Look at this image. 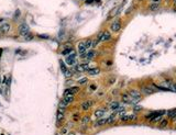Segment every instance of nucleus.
Wrapping results in <instances>:
<instances>
[{"instance_id":"32","label":"nucleus","mask_w":176,"mask_h":135,"mask_svg":"<svg viewBox=\"0 0 176 135\" xmlns=\"http://www.w3.org/2000/svg\"><path fill=\"white\" fill-rule=\"evenodd\" d=\"M19 16H20V10H17V11L14 12V16H13V18H14V19H17V18L19 17Z\"/></svg>"},{"instance_id":"23","label":"nucleus","mask_w":176,"mask_h":135,"mask_svg":"<svg viewBox=\"0 0 176 135\" xmlns=\"http://www.w3.org/2000/svg\"><path fill=\"white\" fill-rule=\"evenodd\" d=\"M85 45L87 47V50L88 48H93V47H94V41H93V40H87V41L85 42Z\"/></svg>"},{"instance_id":"10","label":"nucleus","mask_w":176,"mask_h":135,"mask_svg":"<svg viewBox=\"0 0 176 135\" xmlns=\"http://www.w3.org/2000/svg\"><path fill=\"white\" fill-rule=\"evenodd\" d=\"M129 93L132 96V98L135 100V101H140L141 100V94H140V92L139 91H137V90H134V89H132V90H130L129 91Z\"/></svg>"},{"instance_id":"40","label":"nucleus","mask_w":176,"mask_h":135,"mask_svg":"<svg viewBox=\"0 0 176 135\" xmlns=\"http://www.w3.org/2000/svg\"><path fill=\"white\" fill-rule=\"evenodd\" d=\"M174 2H175V3H176V0H174Z\"/></svg>"},{"instance_id":"4","label":"nucleus","mask_w":176,"mask_h":135,"mask_svg":"<svg viewBox=\"0 0 176 135\" xmlns=\"http://www.w3.org/2000/svg\"><path fill=\"white\" fill-rule=\"evenodd\" d=\"M86 53H87V47L85 45V42H80L78 44V54L82 57H85Z\"/></svg>"},{"instance_id":"33","label":"nucleus","mask_w":176,"mask_h":135,"mask_svg":"<svg viewBox=\"0 0 176 135\" xmlns=\"http://www.w3.org/2000/svg\"><path fill=\"white\" fill-rule=\"evenodd\" d=\"M38 36L41 39H49V35H46V34H39Z\"/></svg>"},{"instance_id":"7","label":"nucleus","mask_w":176,"mask_h":135,"mask_svg":"<svg viewBox=\"0 0 176 135\" xmlns=\"http://www.w3.org/2000/svg\"><path fill=\"white\" fill-rule=\"evenodd\" d=\"M121 28H122V24H121V21L120 20L115 21V22L111 24V27H110L111 31H113V32H119L121 30Z\"/></svg>"},{"instance_id":"13","label":"nucleus","mask_w":176,"mask_h":135,"mask_svg":"<svg viewBox=\"0 0 176 135\" xmlns=\"http://www.w3.org/2000/svg\"><path fill=\"white\" fill-rule=\"evenodd\" d=\"M106 111H107V109H98L95 112V116L96 118H102L105 114H106Z\"/></svg>"},{"instance_id":"12","label":"nucleus","mask_w":176,"mask_h":135,"mask_svg":"<svg viewBox=\"0 0 176 135\" xmlns=\"http://www.w3.org/2000/svg\"><path fill=\"white\" fill-rule=\"evenodd\" d=\"M10 31V24L9 23H2L0 25V32L2 33H8Z\"/></svg>"},{"instance_id":"25","label":"nucleus","mask_w":176,"mask_h":135,"mask_svg":"<svg viewBox=\"0 0 176 135\" xmlns=\"http://www.w3.org/2000/svg\"><path fill=\"white\" fill-rule=\"evenodd\" d=\"M160 8V6H159V3H153V5H151L149 7V9L151 10V11H156L157 9Z\"/></svg>"},{"instance_id":"14","label":"nucleus","mask_w":176,"mask_h":135,"mask_svg":"<svg viewBox=\"0 0 176 135\" xmlns=\"http://www.w3.org/2000/svg\"><path fill=\"white\" fill-rule=\"evenodd\" d=\"M96 56V51H89V52H87L86 53V55H85V57L84 58H86V59H88V60H90V59H93V58Z\"/></svg>"},{"instance_id":"30","label":"nucleus","mask_w":176,"mask_h":135,"mask_svg":"<svg viewBox=\"0 0 176 135\" xmlns=\"http://www.w3.org/2000/svg\"><path fill=\"white\" fill-rule=\"evenodd\" d=\"M87 81H88V79H87L86 77H84V78H82V79L78 80V83H80V85H84V83H86Z\"/></svg>"},{"instance_id":"11","label":"nucleus","mask_w":176,"mask_h":135,"mask_svg":"<svg viewBox=\"0 0 176 135\" xmlns=\"http://www.w3.org/2000/svg\"><path fill=\"white\" fill-rule=\"evenodd\" d=\"M141 91L144 94H152V93H154V90L152 87H149V86H143L142 88H141Z\"/></svg>"},{"instance_id":"19","label":"nucleus","mask_w":176,"mask_h":135,"mask_svg":"<svg viewBox=\"0 0 176 135\" xmlns=\"http://www.w3.org/2000/svg\"><path fill=\"white\" fill-rule=\"evenodd\" d=\"M167 116L170 119H175L176 118V109H173V110H170V111H167Z\"/></svg>"},{"instance_id":"17","label":"nucleus","mask_w":176,"mask_h":135,"mask_svg":"<svg viewBox=\"0 0 176 135\" xmlns=\"http://www.w3.org/2000/svg\"><path fill=\"white\" fill-rule=\"evenodd\" d=\"M121 105H120V103L118 101H113V102H111L110 103V105H109V109H112V110H117L118 108H120Z\"/></svg>"},{"instance_id":"31","label":"nucleus","mask_w":176,"mask_h":135,"mask_svg":"<svg viewBox=\"0 0 176 135\" xmlns=\"http://www.w3.org/2000/svg\"><path fill=\"white\" fill-rule=\"evenodd\" d=\"M97 89V86L96 85H90L89 86V90L90 91H94V90H96Z\"/></svg>"},{"instance_id":"16","label":"nucleus","mask_w":176,"mask_h":135,"mask_svg":"<svg viewBox=\"0 0 176 135\" xmlns=\"http://www.w3.org/2000/svg\"><path fill=\"white\" fill-rule=\"evenodd\" d=\"M99 72H100V68H98V67H95V68H89V70H88V74H89L90 76L98 75Z\"/></svg>"},{"instance_id":"41","label":"nucleus","mask_w":176,"mask_h":135,"mask_svg":"<svg viewBox=\"0 0 176 135\" xmlns=\"http://www.w3.org/2000/svg\"><path fill=\"white\" fill-rule=\"evenodd\" d=\"M139 1H142V0H139Z\"/></svg>"},{"instance_id":"22","label":"nucleus","mask_w":176,"mask_h":135,"mask_svg":"<svg viewBox=\"0 0 176 135\" xmlns=\"http://www.w3.org/2000/svg\"><path fill=\"white\" fill-rule=\"evenodd\" d=\"M116 121V113H112L110 116H108L107 119V124H112L113 122Z\"/></svg>"},{"instance_id":"21","label":"nucleus","mask_w":176,"mask_h":135,"mask_svg":"<svg viewBox=\"0 0 176 135\" xmlns=\"http://www.w3.org/2000/svg\"><path fill=\"white\" fill-rule=\"evenodd\" d=\"M105 124H107V119H100V120H98V121L96 122V124H95V126H102V125H105Z\"/></svg>"},{"instance_id":"29","label":"nucleus","mask_w":176,"mask_h":135,"mask_svg":"<svg viewBox=\"0 0 176 135\" xmlns=\"http://www.w3.org/2000/svg\"><path fill=\"white\" fill-rule=\"evenodd\" d=\"M67 105H68V103H67V102H65L64 100H62V101L60 102V108H63V109H65L66 107H67Z\"/></svg>"},{"instance_id":"5","label":"nucleus","mask_w":176,"mask_h":135,"mask_svg":"<svg viewBox=\"0 0 176 135\" xmlns=\"http://www.w3.org/2000/svg\"><path fill=\"white\" fill-rule=\"evenodd\" d=\"M138 116L135 114H124L123 116H121L120 120L122 122H131V121H134V120H137Z\"/></svg>"},{"instance_id":"6","label":"nucleus","mask_w":176,"mask_h":135,"mask_svg":"<svg viewBox=\"0 0 176 135\" xmlns=\"http://www.w3.org/2000/svg\"><path fill=\"white\" fill-rule=\"evenodd\" d=\"M75 70H76V71H79V72L88 71V70H89V65H88L87 63H85V64H79V65H76Z\"/></svg>"},{"instance_id":"2","label":"nucleus","mask_w":176,"mask_h":135,"mask_svg":"<svg viewBox=\"0 0 176 135\" xmlns=\"http://www.w3.org/2000/svg\"><path fill=\"white\" fill-rule=\"evenodd\" d=\"M19 32H20V35L21 36H24L30 33V28H29V25L27 23H23L20 25V29H19Z\"/></svg>"},{"instance_id":"28","label":"nucleus","mask_w":176,"mask_h":135,"mask_svg":"<svg viewBox=\"0 0 176 135\" xmlns=\"http://www.w3.org/2000/svg\"><path fill=\"white\" fill-rule=\"evenodd\" d=\"M33 38H34V35H33L32 33H29V34H27V35L24 36V39L27 40V41H31V40H32Z\"/></svg>"},{"instance_id":"3","label":"nucleus","mask_w":176,"mask_h":135,"mask_svg":"<svg viewBox=\"0 0 176 135\" xmlns=\"http://www.w3.org/2000/svg\"><path fill=\"white\" fill-rule=\"evenodd\" d=\"M164 113H166V111H164V110H162V111H155V112H151V113H149V114H146L144 118L148 119L149 121H151L152 119L156 118L157 115H164Z\"/></svg>"},{"instance_id":"37","label":"nucleus","mask_w":176,"mask_h":135,"mask_svg":"<svg viewBox=\"0 0 176 135\" xmlns=\"http://www.w3.org/2000/svg\"><path fill=\"white\" fill-rule=\"evenodd\" d=\"M159 1H160V0H152L153 3H159Z\"/></svg>"},{"instance_id":"39","label":"nucleus","mask_w":176,"mask_h":135,"mask_svg":"<svg viewBox=\"0 0 176 135\" xmlns=\"http://www.w3.org/2000/svg\"><path fill=\"white\" fill-rule=\"evenodd\" d=\"M68 135H75V133H69Z\"/></svg>"},{"instance_id":"24","label":"nucleus","mask_w":176,"mask_h":135,"mask_svg":"<svg viewBox=\"0 0 176 135\" xmlns=\"http://www.w3.org/2000/svg\"><path fill=\"white\" fill-rule=\"evenodd\" d=\"M72 53H74V50H73V48H66V50H64L63 52H62V54L65 55V56H67V55H69V54H72Z\"/></svg>"},{"instance_id":"36","label":"nucleus","mask_w":176,"mask_h":135,"mask_svg":"<svg viewBox=\"0 0 176 135\" xmlns=\"http://www.w3.org/2000/svg\"><path fill=\"white\" fill-rule=\"evenodd\" d=\"M133 109H134V110H135V111H139V110H141V109H142V108H141V107H137V105H135V104H134V105H133Z\"/></svg>"},{"instance_id":"35","label":"nucleus","mask_w":176,"mask_h":135,"mask_svg":"<svg viewBox=\"0 0 176 135\" xmlns=\"http://www.w3.org/2000/svg\"><path fill=\"white\" fill-rule=\"evenodd\" d=\"M17 54H25V51H22V50H17L16 51Z\"/></svg>"},{"instance_id":"1","label":"nucleus","mask_w":176,"mask_h":135,"mask_svg":"<svg viewBox=\"0 0 176 135\" xmlns=\"http://www.w3.org/2000/svg\"><path fill=\"white\" fill-rule=\"evenodd\" d=\"M111 34H110V32H108V31H102V32H100V33L98 34V36H97V40L99 42H108V41H110L111 40Z\"/></svg>"},{"instance_id":"26","label":"nucleus","mask_w":176,"mask_h":135,"mask_svg":"<svg viewBox=\"0 0 176 135\" xmlns=\"http://www.w3.org/2000/svg\"><path fill=\"white\" fill-rule=\"evenodd\" d=\"M60 65H61V69H62V71H63V74H65V72L67 71L68 69L65 67V64L63 63V60H60Z\"/></svg>"},{"instance_id":"8","label":"nucleus","mask_w":176,"mask_h":135,"mask_svg":"<svg viewBox=\"0 0 176 135\" xmlns=\"http://www.w3.org/2000/svg\"><path fill=\"white\" fill-rule=\"evenodd\" d=\"M79 92V88L78 87H71V88H67L64 91V96H67V94H73L75 96L76 93Z\"/></svg>"},{"instance_id":"15","label":"nucleus","mask_w":176,"mask_h":135,"mask_svg":"<svg viewBox=\"0 0 176 135\" xmlns=\"http://www.w3.org/2000/svg\"><path fill=\"white\" fill-rule=\"evenodd\" d=\"M91 104H93V101H85V102H83L82 103V109L83 110H89V109L91 108Z\"/></svg>"},{"instance_id":"18","label":"nucleus","mask_w":176,"mask_h":135,"mask_svg":"<svg viewBox=\"0 0 176 135\" xmlns=\"http://www.w3.org/2000/svg\"><path fill=\"white\" fill-rule=\"evenodd\" d=\"M63 100H64L65 102H67V103L69 104L71 102L74 101V96H73V94H67V96H64Z\"/></svg>"},{"instance_id":"38","label":"nucleus","mask_w":176,"mask_h":135,"mask_svg":"<svg viewBox=\"0 0 176 135\" xmlns=\"http://www.w3.org/2000/svg\"><path fill=\"white\" fill-rule=\"evenodd\" d=\"M1 55H2V50H0V57H1Z\"/></svg>"},{"instance_id":"20","label":"nucleus","mask_w":176,"mask_h":135,"mask_svg":"<svg viewBox=\"0 0 176 135\" xmlns=\"http://www.w3.org/2000/svg\"><path fill=\"white\" fill-rule=\"evenodd\" d=\"M167 124H168V120H167V119H162V120L160 121L159 127H161V129H164V127L167 126Z\"/></svg>"},{"instance_id":"43","label":"nucleus","mask_w":176,"mask_h":135,"mask_svg":"<svg viewBox=\"0 0 176 135\" xmlns=\"http://www.w3.org/2000/svg\"><path fill=\"white\" fill-rule=\"evenodd\" d=\"M0 105H1V104H0Z\"/></svg>"},{"instance_id":"34","label":"nucleus","mask_w":176,"mask_h":135,"mask_svg":"<svg viewBox=\"0 0 176 135\" xmlns=\"http://www.w3.org/2000/svg\"><path fill=\"white\" fill-rule=\"evenodd\" d=\"M66 133H67V129H65V127H64V129L61 130V134H62V135H65Z\"/></svg>"},{"instance_id":"27","label":"nucleus","mask_w":176,"mask_h":135,"mask_svg":"<svg viewBox=\"0 0 176 135\" xmlns=\"http://www.w3.org/2000/svg\"><path fill=\"white\" fill-rule=\"evenodd\" d=\"M89 121H90V116H84V118L82 119V123L83 124H87Z\"/></svg>"},{"instance_id":"42","label":"nucleus","mask_w":176,"mask_h":135,"mask_svg":"<svg viewBox=\"0 0 176 135\" xmlns=\"http://www.w3.org/2000/svg\"><path fill=\"white\" fill-rule=\"evenodd\" d=\"M90 1H93V0H90Z\"/></svg>"},{"instance_id":"9","label":"nucleus","mask_w":176,"mask_h":135,"mask_svg":"<svg viewBox=\"0 0 176 135\" xmlns=\"http://www.w3.org/2000/svg\"><path fill=\"white\" fill-rule=\"evenodd\" d=\"M66 63H67V65H75L76 64V54L75 52L72 53L69 56H67V58H66Z\"/></svg>"}]
</instances>
